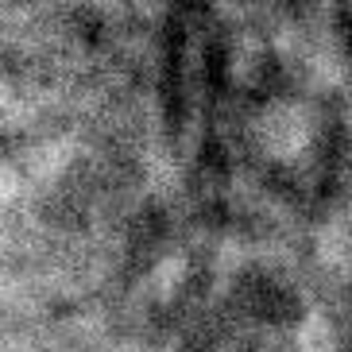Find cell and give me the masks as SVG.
<instances>
[{
    "label": "cell",
    "mask_w": 352,
    "mask_h": 352,
    "mask_svg": "<svg viewBox=\"0 0 352 352\" xmlns=\"http://www.w3.org/2000/svg\"><path fill=\"white\" fill-rule=\"evenodd\" d=\"M228 170V213L236 225L244 201L294 225H325L352 186V120L337 89L290 70L256 94L225 101L213 124Z\"/></svg>",
    "instance_id": "obj_1"
},
{
    "label": "cell",
    "mask_w": 352,
    "mask_h": 352,
    "mask_svg": "<svg viewBox=\"0 0 352 352\" xmlns=\"http://www.w3.org/2000/svg\"><path fill=\"white\" fill-rule=\"evenodd\" d=\"M310 318V290L298 271L283 259L252 256L213 287L178 337V352H302Z\"/></svg>",
    "instance_id": "obj_2"
},
{
    "label": "cell",
    "mask_w": 352,
    "mask_h": 352,
    "mask_svg": "<svg viewBox=\"0 0 352 352\" xmlns=\"http://www.w3.org/2000/svg\"><path fill=\"white\" fill-rule=\"evenodd\" d=\"M329 352H352V283H344L333 298L329 314Z\"/></svg>",
    "instance_id": "obj_3"
},
{
    "label": "cell",
    "mask_w": 352,
    "mask_h": 352,
    "mask_svg": "<svg viewBox=\"0 0 352 352\" xmlns=\"http://www.w3.org/2000/svg\"><path fill=\"white\" fill-rule=\"evenodd\" d=\"M329 32H333V47L341 54V66L352 78V4H337V8H333Z\"/></svg>",
    "instance_id": "obj_4"
}]
</instances>
